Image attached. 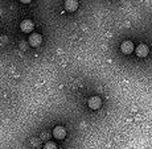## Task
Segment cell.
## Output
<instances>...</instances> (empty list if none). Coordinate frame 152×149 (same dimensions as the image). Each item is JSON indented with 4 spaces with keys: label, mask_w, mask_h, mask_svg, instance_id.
I'll return each mask as SVG.
<instances>
[{
    "label": "cell",
    "mask_w": 152,
    "mask_h": 149,
    "mask_svg": "<svg viewBox=\"0 0 152 149\" xmlns=\"http://www.w3.org/2000/svg\"><path fill=\"white\" fill-rule=\"evenodd\" d=\"M135 53L139 58H145L148 54H150V48H148L145 44H139L135 49Z\"/></svg>",
    "instance_id": "obj_1"
},
{
    "label": "cell",
    "mask_w": 152,
    "mask_h": 149,
    "mask_svg": "<svg viewBox=\"0 0 152 149\" xmlns=\"http://www.w3.org/2000/svg\"><path fill=\"white\" fill-rule=\"evenodd\" d=\"M33 28H34L33 21L29 20V19H25V20H23V21L20 23V29H21L24 33H31V32L33 31Z\"/></svg>",
    "instance_id": "obj_2"
},
{
    "label": "cell",
    "mask_w": 152,
    "mask_h": 149,
    "mask_svg": "<svg viewBox=\"0 0 152 149\" xmlns=\"http://www.w3.org/2000/svg\"><path fill=\"white\" fill-rule=\"evenodd\" d=\"M28 42H29V45H31L32 48H37V46L41 45V42H42V37L40 36L39 33H32L31 36H29Z\"/></svg>",
    "instance_id": "obj_3"
},
{
    "label": "cell",
    "mask_w": 152,
    "mask_h": 149,
    "mask_svg": "<svg viewBox=\"0 0 152 149\" xmlns=\"http://www.w3.org/2000/svg\"><path fill=\"white\" fill-rule=\"evenodd\" d=\"M121 50L123 54H131L134 50H135V48H134V44L127 40V41H123V42H122Z\"/></svg>",
    "instance_id": "obj_4"
},
{
    "label": "cell",
    "mask_w": 152,
    "mask_h": 149,
    "mask_svg": "<svg viewBox=\"0 0 152 149\" xmlns=\"http://www.w3.org/2000/svg\"><path fill=\"white\" fill-rule=\"evenodd\" d=\"M87 103H89V107L91 110H98V108H101V106H102V99L99 98V96H91Z\"/></svg>",
    "instance_id": "obj_5"
},
{
    "label": "cell",
    "mask_w": 152,
    "mask_h": 149,
    "mask_svg": "<svg viewBox=\"0 0 152 149\" xmlns=\"http://www.w3.org/2000/svg\"><path fill=\"white\" fill-rule=\"evenodd\" d=\"M53 136H54L57 140L65 139V136H66V129L62 127V125H57V127H56L54 129H53Z\"/></svg>",
    "instance_id": "obj_6"
},
{
    "label": "cell",
    "mask_w": 152,
    "mask_h": 149,
    "mask_svg": "<svg viewBox=\"0 0 152 149\" xmlns=\"http://www.w3.org/2000/svg\"><path fill=\"white\" fill-rule=\"evenodd\" d=\"M78 8V1L77 0H66L65 1V9L68 12H74Z\"/></svg>",
    "instance_id": "obj_7"
},
{
    "label": "cell",
    "mask_w": 152,
    "mask_h": 149,
    "mask_svg": "<svg viewBox=\"0 0 152 149\" xmlns=\"http://www.w3.org/2000/svg\"><path fill=\"white\" fill-rule=\"evenodd\" d=\"M44 149H57V145L53 141H48L45 144V147H44Z\"/></svg>",
    "instance_id": "obj_8"
},
{
    "label": "cell",
    "mask_w": 152,
    "mask_h": 149,
    "mask_svg": "<svg viewBox=\"0 0 152 149\" xmlns=\"http://www.w3.org/2000/svg\"><path fill=\"white\" fill-rule=\"evenodd\" d=\"M20 1H21V3H24V4H28V3H31L32 0H20Z\"/></svg>",
    "instance_id": "obj_9"
}]
</instances>
